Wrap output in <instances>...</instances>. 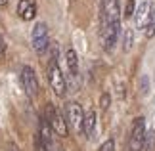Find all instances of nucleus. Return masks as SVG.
Instances as JSON below:
<instances>
[{
    "label": "nucleus",
    "mask_w": 155,
    "mask_h": 151,
    "mask_svg": "<svg viewBox=\"0 0 155 151\" xmlns=\"http://www.w3.org/2000/svg\"><path fill=\"white\" fill-rule=\"evenodd\" d=\"M144 34H146V38L155 37V8H151V14H150V19H147V25L144 29Z\"/></svg>",
    "instance_id": "f8f14e48"
},
{
    "label": "nucleus",
    "mask_w": 155,
    "mask_h": 151,
    "mask_svg": "<svg viewBox=\"0 0 155 151\" xmlns=\"http://www.w3.org/2000/svg\"><path fill=\"white\" fill-rule=\"evenodd\" d=\"M100 105H102V109H107V107H109V94H104V96H102Z\"/></svg>",
    "instance_id": "a211bd4d"
},
{
    "label": "nucleus",
    "mask_w": 155,
    "mask_h": 151,
    "mask_svg": "<svg viewBox=\"0 0 155 151\" xmlns=\"http://www.w3.org/2000/svg\"><path fill=\"white\" fill-rule=\"evenodd\" d=\"M98 151H115V142H113V140L104 142L102 146H100V149H98Z\"/></svg>",
    "instance_id": "dca6fc26"
},
{
    "label": "nucleus",
    "mask_w": 155,
    "mask_h": 151,
    "mask_svg": "<svg viewBox=\"0 0 155 151\" xmlns=\"http://www.w3.org/2000/svg\"><path fill=\"white\" fill-rule=\"evenodd\" d=\"M19 78H21V86L27 92V96H29V98H35V96L38 94V78H37V75H35L33 67L25 65V67L21 69Z\"/></svg>",
    "instance_id": "0eeeda50"
},
{
    "label": "nucleus",
    "mask_w": 155,
    "mask_h": 151,
    "mask_svg": "<svg viewBox=\"0 0 155 151\" xmlns=\"http://www.w3.org/2000/svg\"><path fill=\"white\" fill-rule=\"evenodd\" d=\"M8 4V0H0V6H6Z\"/></svg>",
    "instance_id": "412c9836"
},
{
    "label": "nucleus",
    "mask_w": 155,
    "mask_h": 151,
    "mask_svg": "<svg viewBox=\"0 0 155 151\" xmlns=\"http://www.w3.org/2000/svg\"><path fill=\"white\" fill-rule=\"evenodd\" d=\"M150 92V80H147V77L144 75L142 77V94H147Z\"/></svg>",
    "instance_id": "f3484780"
},
{
    "label": "nucleus",
    "mask_w": 155,
    "mask_h": 151,
    "mask_svg": "<svg viewBox=\"0 0 155 151\" xmlns=\"http://www.w3.org/2000/svg\"><path fill=\"white\" fill-rule=\"evenodd\" d=\"M94 128H96V113H94V111H88V113L84 115V123H82V132L86 134V138H92Z\"/></svg>",
    "instance_id": "9d476101"
},
{
    "label": "nucleus",
    "mask_w": 155,
    "mask_h": 151,
    "mask_svg": "<svg viewBox=\"0 0 155 151\" xmlns=\"http://www.w3.org/2000/svg\"><path fill=\"white\" fill-rule=\"evenodd\" d=\"M31 44H33V50L37 54H44L48 50L50 38H48V29H46L44 23H37L35 25L33 34H31Z\"/></svg>",
    "instance_id": "423d86ee"
},
{
    "label": "nucleus",
    "mask_w": 155,
    "mask_h": 151,
    "mask_svg": "<svg viewBox=\"0 0 155 151\" xmlns=\"http://www.w3.org/2000/svg\"><path fill=\"white\" fill-rule=\"evenodd\" d=\"M134 0H127V6H124V17H132L134 15Z\"/></svg>",
    "instance_id": "2eb2a0df"
},
{
    "label": "nucleus",
    "mask_w": 155,
    "mask_h": 151,
    "mask_svg": "<svg viewBox=\"0 0 155 151\" xmlns=\"http://www.w3.org/2000/svg\"><path fill=\"white\" fill-rule=\"evenodd\" d=\"M37 151H50V147L46 146V143L40 140V138H37Z\"/></svg>",
    "instance_id": "6ab92c4d"
},
{
    "label": "nucleus",
    "mask_w": 155,
    "mask_h": 151,
    "mask_svg": "<svg viewBox=\"0 0 155 151\" xmlns=\"http://www.w3.org/2000/svg\"><path fill=\"white\" fill-rule=\"evenodd\" d=\"M65 59H67V67L71 71V75L79 73V57H77V52L73 48H69V50L65 52Z\"/></svg>",
    "instance_id": "9b49d317"
},
{
    "label": "nucleus",
    "mask_w": 155,
    "mask_h": 151,
    "mask_svg": "<svg viewBox=\"0 0 155 151\" xmlns=\"http://www.w3.org/2000/svg\"><path fill=\"white\" fill-rule=\"evenodd\" d=\"M17 15L23 21H31L37 15V4L33 0H19V4H17Z\"/></svg>",
    "instance_id": "1a4fd4ad"
},
{
    "label": "nucleus",
    "mask_w": 155,
    "mask_h": 151,
    "mask_svg": "<svg viewBox=\"0 0 155 151\" xmlns=\"http://www.w3.org/2000/svg\"><path fill=\"white\" fill-rule=\"evenodd\" d=\"M44 119L48 120V124H50V128L56 132L58 136H61L65 138L69 134V124H67V120L63 119V115L59 113L56 107H54L52 103H46V113H44Z\"/></svg>",
    "instance_id": "f03ea898"
},
{
    "label": "nucleus",
    "mask_w": 155,
    "mask_h": 151,
    "mask_svg": "<svg viewBox=\"0 0 155 151\" xmlns=\"http://www.w3.org/2000/svg\"><path fill=\"white\" fill-rule=\"evenodd\" d=\"M119 29H121V11L117 0H104L102 6V37L105 50H111L117 42Z\"/></svg>",
    "instance_id": "f257e3e1"
},
{
    "label": "nucleus",
    "mask_w": 155,
    "mask_h": 151,
    "mask_svg": "<svg viewBox=\"0 0 155 151\" xmlns=\"http://www.w3.org/2000/svg\"><path fill=\"white\" fill-rule=\"evenodd\" d=\"M130 48H132V31L127 29V31H124V37H123V50L128 52Z\"/></svg>",
    "instance_id": "4468645a"
},
{
    "label": "nucleus",
    "mask_w": 155,
    "mask_h": 151,
    "mask_svg": "<svg viewBox=\"0 0 155 151\" xmlns=\"http://www.w3.org/2000/svg\"><path fill=\"white\" fill-rule=\"evenodd\" d=\"M48 82H50V86H52L56 96H65V92H67V82H65V77L61 73V69H59L56 57L50 59V63H48Z\"/></svg>",
    "instance_id": "20e7f679"
},
{
    "label": "nucleus",
    "mask_w": 155,
    "mask_h": 151,
    "mask_svg": "<svg viewBox=\"0 0 155 151\" xmlns=\"http://www.w3.org/2000/svg\"><path fill=\"white\" fill-rule=\"evenodd\" d=\"M144 142H146V119L136 117L128 138V151H144Z\"/></svg>",
    "instance_id": "7ed1b4c3"
},
{
    "label": "nucleus",
    "mask_w": 155,
    "mask_h": 151,
    "mask_svg": "<svg viewBox=\"0 0 155 151\" xmlns=\"http://www.w3.org/2000/svg\"><path fill=\"white\" fill-rule=\"evenodd\" d=\"M155 149V130L146 132V142H144V151H153Z\"/></svg>",
    "instance_id": "ddd939ff"
},
{
    "label": "nucleus",
    "mask_w": 155,
    "mask_h": 151,
    "mask_svg": "<svg viewBox=\"0 0 155 151\" xmlns=\"http://www.w3.org/2000/svg\"><path fill=\"white\" fill-rule=\"evenodd\" d=\"M65 120L73 130H82V123H84V111L77 101H69L65 105Z\"/></svg>",
    "instance_id": "39448f33"
},
{
    "label": "nucleus",
    "mask_w": 155,
    "mask_h": 151,
    "mask_svg": "<svg viewBox=\"0 0 155 151\" xmlns=\"http://www.w3.org/2000/svg\"><path fill=\"white\" fill-rule=\"evenodd\" d=\"M6 52V42H4V38L0 37V56H2V54Z\"/></svg>",
    "instance_id": "aec40b11"
},
{
    "label": "nucleus",
    "mask_w": 155,
    "mask_h": 151,
    "mask_svg": "<svg viewBox=\"0 0 155 151\" xmlns=\"http://www.w3.org/2000/svg\"><path fill=\"white\" fill-rule=\"evenodd\" d=\"M136 19H134V23H136V27L138 29H146V25H147V19H150V14H151V4L147 2V0H144V2H140V6L136 8Z\"/></svg>",
    "instance_id": "6e6552de"
}]
</instances>
